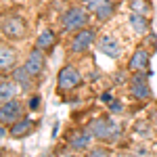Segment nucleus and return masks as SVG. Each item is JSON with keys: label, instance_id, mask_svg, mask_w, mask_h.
Masks as SVG:
<instances>
[{"label": "nucleus", "instance_id": "obj_1", "mask_svg": "<svg viewBox=\"0 0 157 157\" xmlns=\"http://www.w3.org/2000/svg\"><path fill=\"white\" fill-rule=\"evenodd\" d=\"M88 132L92 134L98 140H105V143H111L120 136V126L115 124L113 117H97V120L90 121L88 126Z\"/></svg>", "mask_w": 157, "mask_h": 157}, {"label": "nucleus", "instance_id": "obj_2", "mask_svg": "<svg viewBox=\"0 0 157 157\" xmlns=\"http://www.w3.org/2000/svg\"><path fill=\"white\" fill-rule=\"evenodd\" d=\"M88 9H82V6H71L63 13V25L65 29L69 32H75V29H82L86 23H88Z\"/></svg>", "mask_w": 157, "mask_h": 157}, {"label": "nucleus", "instance_id": "obj_3", "mask_svg": "<svg viewBox=\"0 0 157 157\" xmlns=\"http://www.w3.org/2000/svg\"><path fill=\"white\" fill-rule=\"evenodd\" d=\"M2 34L11 40H21L25 36V21L19 15H4L2 19Z\"/></svg>", "mask_w": 157, "mask_h": 157}, {"label": "nucleus", "instance_id": "obj_4", "mask_svg": "<svg viewBox=\"0 0 157 157\" xmlns=\"http://www.w3.org/2000/svg\"><path fill=\"white\" fill-rule=\"evenodd\" d=\"M21 113H23V105L19 103V101H6V103H2V107H0V121H2V126H6V124H15V121L21 120Z\"/></svg>", "mask_w": 157, "mask_h": 157}, {"label": "nucleus", "instance_id": "obj_5", "mask_svg": "<svg viewBox=\"0 0 157 157\" xmlns=\"http://www.w3.org/2000/svg\"><path fill=\"white\" fill-rule=\"evenodd\" d=\"M57 82H59L61 90H71V88H75V86L82 84V75H80V71H78L75 67L67 65V67H63V69L59 71Z\"/></svg>", "mask_w": 157, "mask_h": 157}, {"label": "nucleus", "instance_id": "obj_6", "mask_svg": "<svg viewBox=\"0 0 157 157\" xmlns=\"http://www.w3.org/2000/svg\"><path fill=\"white\" fill-rule=\"evenodd\" d=\"M97 48L101 50L103 55H107L109 59H117L120 52H121V46H120V42H117V38L109 36V34H105V36L97 42Z\"/></svg>", "mask_w": 157, "mask_h": 157}, {"label": "nucleus", "instance_id": "obj_7", "mask_svg": "<svg viewBox=\"0 0 157 157\" xmlns=\"http://www.w3.org/2000/svg\"><path fill=\"white\" fill-rule=\"evenodd\" d=\"M130 90H132L134 98H138V101H147V98L151 97V88H149V84H147V78L143 75V71L134 73Z\"/></svg>", "mask_w": 157, "mask_h": 157}, {"label": "nucleus", "instance_id": "obj_8", "mask_svg": "<svg viewBox=\"0 0 157 157\" xmlns=\"http://www.w3.org/2000/svg\"><path fill=\"white\" fill-rule=\"evenodd\" d=\"M92 42H94V29H80L71 40V50L73 52H84L92 46Z\"/></svg>", "mask_w": 157, "mask_h": 157}, {"label": "nucleus", "instance_id": "obj_9", "mask_svg": "<svg viewBox=\"0 0 157 157\" xmlns=\"http://www.w3.org/2000/svg\"><path fill=\"white\" fill-rule=\"evenodd\" d=\"M44 55H42V50L36 48L29 52V57H27V61H25V69L32 73V75H40L42 73V69H44Z\"/></svg>", "mask_w": 157, "mask_h": 157}, {"label": "nucleus", "instance_id": "obj_10", "mask_svg": "<svg viewBox=\"0 0 157 157\" xmlns=\"http://www.w3.org/2000/svg\"><path fill=\"white\" fill-rule=\"evenodd\" d=\"M147 65H149V52H147L145 48H136L132 55V59H130V63H128V69L134 73L143 71Z\"/></svg>", "mask_w": 157, "mask_h": 157}, {"label": "nucleus", "instance_id": "obj_11", "mask_svg": "<svg viewBox=\"0 0 157 157\" xmlns=\"http://www.w3.org/2000/svg\"><path fill=\"white\" fill-rule=\"evenodd\" d=\"M34 121L29 120V117H21L19 121H15L11 126V136L13 138H21V136H27V134L34 130Z\"/></svg>", "mask_w": 157, "mask_h": 157}, {"label": "nucleus", "instance_id": "obj_12", "mask_svg": "<svg viewBox=\"0 0 157 157\" xmlns=\"http://www.w3.org/2000/svg\"><path fill=\"white\" fill-rule=\"evenodd\" d=\"M15 61H17L15 48H13V46H6V44H2V48H0V69H2V71L13 69V67H15Z\"/></svg>", "mask_w": 157, "mask_h": 157}, {"label": "nucleus", "instance_id": "obj_13", "mask_svg": "<svg viewBox=\"0 0 157 157\" xmlns=\"http://www.w3.org/2000/svg\"><path fill=\"white\" fill-rule=\"evenodd\" d=\"M130 27H132L136 34H147L149 32V21H147V15H140V13H132L130 15Z\"/></svg>", "mask_w": 157, "mask_h": 157}, {"label": "nucleus", "instance_id": "obj_14", "mask_svg": "<svg viewBox=\"0 0 157 157\" xmlns=\"http://www.w3.org/2000/svg\"><path fill=\"white\" fill-rule=\"evenodd\" d=\"M13 80L21 86L23 90H29V88H32V84H34V82H32V73L25 69V65H23V67H17V69H15V73H13Z\"/></svg>", "mask_w": 157, "mask_h": 157}, {"label": "nucleus", "instance_id": "obj_15", "mask_svg": "<svg viewBox=\"0 0 157 157\" xmlns=\"http://www.w3.org/2000/svg\"><path fill=\"white\" fill-rule=\"evenodd\" d=\"M90 136H92V134H88V132H73L71 136H69V147L75 149V151L86 149V147L90 145Z\"/></svg>", "mask_w": 157, "mask_h": 157}, {"label": "nucleus", "instance_id": "obj_16", "mask_svg": "<svg viewBox=\"0 0 157 157\" xmlns=\"http://www.w3.org/2000/svg\"><path fill=\"white\" fill-rule=\"evenodd\" d=\"M55 42H57V36H55V32H50V29H44L36 40V48L40 50H48L50 46H55Z\"/></svg>", "mask_w": 157, "mask_h": 157}, {"label": "nucleus", "instance_id": "obj_17", "mask_svg": "<svg viewBox=\"0 0 157 157\" xmlns=\"http://www.w3.org/2000/svg\"><path fill=\"white\" fill-rule=\"evenodd\" d=\"M13 97H15V82L2 80V82H0V98H2V103L13 101Z\"/></svg>", "mask_w": 157, "mask_h": 157}, {"label": "nucleus", "instance_id": "obj_18", "mask_svg": "<svg viewBox=\"0 0 157 157\" xmlns=\"http://www.w3.org/2000/svg\"><path fill=\"white\" fill-rule=\"evenodd\" d=\"M111 13H113V2H111V0H107V2H105V4H103V6L94 13V15H97L98 21H107L109 17H111Z\"/></svg>", "mask_w": 157, "mask_h": 157}, {"label": "nucleus", "instance_id": "obj_19", "mask_svg": "<svg viewBox=\"0 0 157 157\" xmlns=\"http://www.w3.org/2000/svg\"><path fill=\"white\" fill-rule=\"evenodd\" d=\"M130 6H132V13H140V15H147L149 13V4H147L145 0H132Z\"/></svg>", "mask_w": 157, "mask_h": 157}, {"label": "nucleus", "instance_id": "obj_20", "mask_svg": "<svg viewBox=\"0 0 157 157\" xmlns=\"http://www.w3.org/2000/svg\"><path fill=\"white\" fill-rule=\"evenodd\" d=\"M86 157H109V151H107V149H103V147H94V149L88 151V155H86Z\"/></svg>", "mask_w": 157, "mask_h": 157}, {"label": "nucleus", "instance_id": "obj_21", "mask_svg": "<svg viewBox=\"0 0 157 157\" xmlns=\"http://www.w3.org/2000/svg\"><path fill=\"white\" fill-rule=\"evenodd\" d=\"M105 2H107V0H86V9H88V11H92V13H97Z\"/></svg>", "mask_w": 157, "mask_h": 157}, {"label": "nucleus", "instance_id": "obj_22", "mask_svg": "<svg viewBox=\"0 0 157 157\" xmlns=\"http://www.w3.org/2000/svg\"><path fill=\"white\" fill-rule=\"evenodd\" d=\"M136 132H145V136H149V126L147 124H136Z\"/></svg>", "mask_w": 157, "mask_h": 157}, {"label": "nucleus", "instance_id": "obj_23", "mask_svg": "<svg viewBox=\"0 0 157 157\" xmlns=\"http://www.w3.org/2000/svg\"><path fill=\"white\" fill-rule=\"evenodd\" d=\"M38 107H40V98L32 97V98H29V109H38Z\"/></svg>", "mask_w": 157, "mask_h": 157}, {"label": "nucleus", "instance_id": "obj_24", "mask_svg": "<svg viewBox=\"0 0 157 157\" xmlns=\"http://www.w3.org/2000/svg\"><path fill=\"white\" fill-rule=\"evenodd\" d=\"M138 157H147V149H138Z\"/></svg>", "mask_w": 157, "mask_h": 157}, {"label": "nucleus", "instance_id": "obj_25", "mask_svg": "<svg viewBox=\"0 0 157 157\" xmlns=\"http://www.w3.org/2000/svg\"><path fill=\"white\" fill-rule=\"evenodd\" d=\"M153 124H155V128H157V113L153 115Z\"/></svg>", "mask_w": 157, "mask_h": 157}, {"label": "nucleus", "instance_id": "obj_26", "mask_svg": "<svg viewBox=\"0 0 157 157\" xmlns=\"http://www.w3.org/2000/svg\"><path fill=\"white\" fill-rule=\"evenodd\" d=\"M63 157H75V155H63Z\"/></svg>", "mask_w": 157, "mask_h": 157}, {"label": "nucleus", "instance_id": "obj_27", "mask_svg": "<svg viewBox=\"0 0 157 157\" xmlns=\"http://www.w3.org/2000/svg\"><path fill=\"white\" fill-rule=\"evenodd\" d=\"M117 157H130V155H117Z\"/></svg>", "mask_w": 157, "mask_h": 157}]
</instances>
